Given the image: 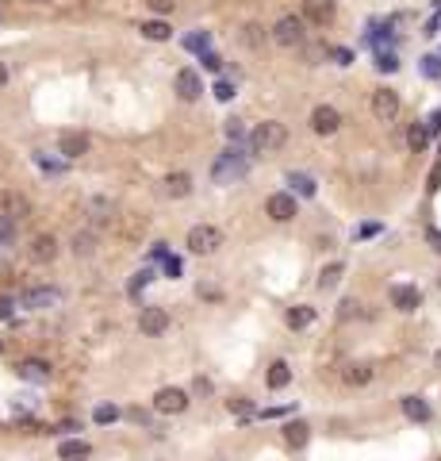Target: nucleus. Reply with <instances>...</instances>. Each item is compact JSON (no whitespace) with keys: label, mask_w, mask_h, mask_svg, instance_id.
Returning <instances> with one entry per match:
<instances>
[{"label":"nucleus","mask_w":441,"mask_h":461,"mask_svg":"<svg viewBox=\"0 0 441 461\" xmlns=\"http://www.w3.org/2000/svg\"><path fill=\"white\" fill-rule=\"evenodd\" d=\"M342 127V112L330 108V104H318L311 112V131L315 135H334V131Z\"/></svg>","instance_id":"nucleus-10"},{"label":"nucleus","mask_w":441,"mask_h":461,"mask_svg":"<svg viewBox=\"0 0 441 461\" xmlns=\"http://www.w3.org/2000/svg\"><path fill=\"white\" fill-rule=\"evenodd\" d=\"M35 166H43L46 173H58V169H65V158H50L43 150H35Z\"/></svg>","instance_id":"nucleus-32"},{"label":"nucleus","mask_w":441,"mask_h":461,"mask_svg":"<svg viewBox=\"0 0 441 461\" xmlns=\"http://www.w3.org/2000/svg\"><path fill=\"white\" fill-rule=\"evenodd\" d=\"M173 89H177V97H181V100H196V97L203 92L200 73H196V70H181V73L173 77Z\"/></svg>","instance_id":"nucleus-13"},{"label":"nucleus","mask_w":441,"mask_h":461,"mask_svg":"<svg viewBox=\"0 0 441 461\" xmlns=\"http://www.w3.org/2000/svg\"><path fill=\"white\" fill-rule=\"evenodd\" d=\"M0 350H4V342H0Z\"/></svg>","instance_id":"nucleus-51"},{"label":"nucleus","mask_w":441,"mask_h":461,"mask_svg":"<svg viewBox=\"0 0 441 461\" xmlns=\"http://www.w3.org/2000/svg\"><path fill=\"white\" fill-rule=\"evenodd\" d=\"M0 273H8V254H4V246H0Z\"/></svg>","instance_id":"nucleus-49"},{"label":"nucleus","mask_w":441,"mask_h":461,"mask_svg":"<svg viewBox=\"0 0 441 461\" xmlns=\"http://www.w3.org/2000/svg\"><path fill=\"white\" fill-rule=\"evenodd\" d=\"M169 327V312L165 308H143V315H138V331L150 335V338H157Z\"/></svg>","instance_id":"nucleus-12"},{"label":"nucleus","mask_w":441,"mask_h":461,"mask_svg":"<svg viewBox=\"0 0 441 461\" xmlns=\"http://www.w3.org/2000/svg\"><path fill=\"white\" fill-rule=\"evenodd\" d=\"M92 250H96V234L81 231L77 239H73V254H81V258H84V254H92Z\"/></svg>","instance_id":"nucleus-33"},{"label":"nucleus","mask_w":441,"mask_h":461,"mask_svg":"<svg viewBox=\"0 0 441 461\" xmlns=\"http://www.w3.org/2000/svg\"><path fill=\"white\" fill-rule=\"evenodd\" d=\"M165 273H169V277H177V273H181V261H177V258H165Z\"/></svg>","instance_id":"nucleus-46"},{"label":"nucleus","mask_w":441,"mask_h":461,"mask_svg":"<svg viewBox=\"0 0 441 461\" xmlns=\"http://www.w3.org/2000/svg\"><path fill=\"white\" fill-rule=\"evenodd\" d=\"M288 327L292 331H303V327H311L315 323V308H307V304H296V308H288Z\"/></svg>","instance_id":"nucleus-21"},{"label":"nucleus","mask_w":441,"mask_h":461,"mask_svg":"<svg viewBox=\"0 0 441 461\" xmlns=\"http://www.w3.org/2000/svg\"><path fill=\"white\" fill-rule=\"evenodd\" d=\"M303 20L299 16H280V20L273 23V43L277 46H284V50H292V46L303 43Z\"/></svg>","instance_id":"nucleus-5"},{"label":"nucleus","mask_w":441,"mask_h":461,"mask_svg":"<svg viewBox=\"0 0 441 461\" xmlns=\"http://www.w3.org/2000/svg\"><path fill=\"white\" fill-rule=\"evenodd\" d=\"M0 212H4V215H12V219H27V215H31V208H27V200H23V196H16V192H8L4 200H0Z\"/></svg>","instance_id":"nucleus-22"},{"label":"nucleus","mask_w":441,"mask_h":461,"mask_svg":"<svg viewBox=\"0 0 441 461\" xmlns=\"http://www.w3.org/2000/svg\"><path fill=\"white\" fill-rule=\"evenodd\" d=\"M143 35H146L150 43H165L169 35H173V27H169L165 20H146L143 23Z\"/></svg>","instance_id":"nucleus-23"},{"label":"nucleus","mask_w":441,"mask_h":461,"mask_svg":"<svg viewBox=\"0 0 441 461\" xmlns=\"http://www.w3.org/2000/svg\"><path fill=\"white\" fill-rule=\"evenodd\" d=\"M269 389H284L288 381H292V369H288V362H273L269 365Z\"/></svg>","instance_id":"nucleus-24"},{"label":"nucleus","mask_w":441,"mask_h":461,"mask_svg":"<svg viewBox=\"0 0 441 461\" xmlns=\"http://www.w3.org/2000/svg\"><path fill=\"white\" fill-rule=\"evenodd\" d=\"M342 273H345V266H342V261H334V266H326V269H323V277H318V285H323V288H334L337 281H342Z\"/></svg>","instance_id":"nucleus-29"},{"label":"nucleus","mask_w":441,"mask_h":461,"mask_svg":"<svg viewBox=\"0 0 441 461\" xmlns=\"http://www.w3.org/2000/svg\"><path fill=\"white\" fill-rule=\"evenodd\" d=\"M200 65H203V70H211V73H219L223 70V58H219V54H211V50H203L200 54Z\"/></svg>","instance_id":"nucleus-39"},{"label":"nucleus","mask_w":441,"mask_h":461,"mask_svg":"<svg viewBox=\"0 0 441 461\" xmlns=\"http://www.w3.org/2000/svg\"><path fill=\"white\" fill-rule=\"evenodd\" d=\"M20 304L31 308V312H54V308L65 304V293L62 288H50V285H39V288H27Z\"/></svg>","instance_id":"nucleus-4"},{"label":"nucleus","mask_w":441,"mask_h":461,"mask_svg":"<svg viewBox=\"0 0 441 461\" xmlns=\"http://www.w3.org/2000/svg\"><path fill=\"white\" fill-rule=\"evenodd\" d=\"M288 143V127L284 124H277V119H265V124H257L250 131V139H246V146H250V154H277L280 146Z\"/></svg>","instance_id":"nucleus-1"},{"label":"nucleus","mask_w":441,"mask_h":461,"mask_svg":"<svg viewBox=\"0 0 441 461\" xmlns=\"http://www.w3.org/2000/svg\"><path fill=\"white\" fill-rule=\"evenodd\" d=\"M27 258H31L35 266H50V261L58 258V239H54V234H39V239H31Z\"/></svg>","instance_id":"nucleus-9"},{"label":"nucleus","mask_w":441,"mask_h":461,"mask_svg":"<svg viewBox=\"0 0 441 461\" xmlns=\"http://www.w3.org/2000/svg\"><path fill=\"white\" fill-rule=\"evenodd\" d=\"M227 408L234 411V416H242V419H250V416H253V408H250V400H246V396H234V400H227Z\"/></svg>","instance_id":"nucleus-36"},{"label":"nucleus","mask_w":441,"mask_h":461,"mask_svg":"<svg viewBox=\"0 0 441 461\" xmlns=\"http://www.w3.org/2000/svg\"><path fill=\"white\" fill-rule=\"evenodd\" d=\"M334 58H337V65H350L353 54H350V50H334Z\"/></svg>","instance_id":"nucleus-47"},{"label":"nucleus","mask_w":441,"mask_h":461,"mask_svg":"<svg viewBox=\"0 0 441 461\" xmlns=\"http://www.w3.org/2000/svg\"><path fill=\"white\" fill-rule=\"evenodd\" d=\"M89 215L96 223H108L111 219V200H89Z\"/></svg>","instance_id":"nucleus-31"},{"label":"nucleus","mask_w":441,"mask_h":461,"mask_svg":"<svg viewBox=\"0 0 441 461\" xmlns=\"http://www.w3.org/2000/svg\"><path fill=\"white\" fill-rule=\"evenodd\" d=\"M399 408H403V416H407L411 423H426L430 419V403L422 400V396H403Z\"/></svg>","instance_id":"nucleus-17"},{"label":"nucleus","mask_w":441,"mask_h":461,"mask_svg":"<svg viewBox=\"0 0 441 461\" xmlns=\"http://www.w3.org/2000/svg\"><path fill=\"white\" fill-rule=\"evenodd\" d=\"M434 365H437V369H441V350H437V354H434Z\"/></svg>","instance_id":"nucleus-50"},{"label":"nucleus","mask_w":441,"mask_h":461,"mask_svg":"<svg viewBox=\"0 0 441 461\" xmlns=\"http://www.w3.org/2000/svg\"><path fill=\"white\" fill-rule=\"evenodd\" d=\"M265 215L273 223H292L296 219V196L292 192H273L265 200Z\"/></svg>","instance_id":"nucleus-6"},{"label":"nucleus","mask_w":441,"mask_h":461,"mask_svg":"<svg viewBox=\"0 0 441 461\" xmlns=\"http://www.w3.org/2000/svg\"><path fill=\"white\" fill-rule=\"evenodd\" d=\"M246 177V154H242L238 146H227L219 154V162L211 166V181L215 185H234V181H242Z\"/></svg>","instance_id":"nucleus-2"},{"label":"nucleus","mask_w":441,"mask_h":461,"mask_svg":"<svg viewBox=\"0 0 441 461\" xmlns=\"http://www.w3.org/2000/svg\"><path fill=\"white\" fill-rule=\"evenodd\" d=\"M89 454H92V446L81 442V438H65L58 446V457H89Z\"/></svg>","instance_id":"nucleus-25"},{"label":"nucleus","mask_w":441,"mask_h":461,"mask_svg":"<svg viewBox=\"0 0 441 461\" xmlns=\"http://www.w3.org/2000/svg\"><path fill=\"white\" fill-rule=\"evenodd\" d=\"M307 438H311V427H307L303 419H292L284 427V442H288V450H303L307 446Z\"/></svg>","instance_id":"nucleus-16"},{"label":"nucleus","mask_w":441,"mask_h":461,"mask_svg":"<svg viewBox=\"0 0 441 461\" xmlns=\"http://www.w3.org/2000/svg\"><path fill=\"white\" fill-rule=\"evenodd\" d=\"M16 315V300L12 296H0V319H12Z\"/></svg>","instance_id":"nucleus-42"},{"label":"nucleus","mask_w":441,"mask_h":461,"mask_svg":"<svg viewBox=\"0 0 441 461\" xmlns=\"http://www.w3.org/2000/svg\"><path fill=\"white\" fill-rule=\"evenodd\" d=\"M208 43H211V35H208V31H192V35H184V50H192V54H203V50H208Z\"/></svg>","instance_id":"nucleus-28"},{"label":"nucleus","mask_w":441,"mask_h":461,"mask_svg":"<svg viewBox=\"0 0 441 461\" xmlns=\"http://www.w3.org/2000/svg\"><path fill=\"white\" fill-rule=\"evenodd\" d=\"M192 192V177L189 173H169L165 177V196H173V200H181V196Z\"/></svg>","instance_id":"nucleus-20"},{"label":"nucleus","mask_w":441,"mask_h":461,"mask_svg":"<svg viewBox=\"0 0 441 461\" xmlns=\"http://www.w3.org/2000/svg\"><path fill=\"white\" fill-rule=\"evenodd\" d=\"M184 242H189L192 254H200V258H203V254H215L223 246V231L211 227V223H196V227H189V239H184Z\"/></svg>","instance_id":"nucleus-3"},{"label":"nucleus","mask_w":441,"mask_h":461,"mask_svg":"<svg viewBox=\"0 0 441 461\" xmlns=\"http://www.w3.org/2000/svg\"><path fill=\"white\" fill-rule=\"evenodd\" d=\"M426 143H430V131H426V124H415L407 131V146L415 150V154H422L426 150Z\"/></svg>","instance_id":"nucleus-26"},{"label":"nucleus","mask_w":441,"mask_h":461,"mask_svg":"<svg viewBox=\"0 0 441 461\" xmlns=\"http://www.w3.org/2000/svg\"><path fill=\"white\" fill-rule=\"evenodd\" d=\"M376 65H380V70H384V73H391V70H396V65H399V62H396V58H391V54H380V62H376Z\"/></svg>","instance_id":"nucleus-45"},{"label":"nucleus","mask_w":441,"mask_h":461,"mask_svg":"<svg viewBox=\"0 0 441 461\" xmlns=\"http://www.w3.org/2000/svg\"><path fill=\"white\" fill-rule=\"evenodd\" d=\"M372 116H376L380 124H391V119L399 116V92H391V89L372 92Z\"/></svg>","instance_id":"nucleus-7"},{"label":"nucleus","mask_w":441,"mask_h":461,"mask_svg":"<svg viewBox=\"0 0 441 461\" xmlns=\"http://www.w3.org/2000/svg\"><path fill=\"white\" fill-rule=\"evenodd\" d=\"M242 43H246V46H261V43H265V31H261L257 23H246V27H242Z\"/></svg>","instance_id":"nucleus-35"},{"label":"nucleus","mask_w":441,"mask_h":461,"mask_svg":"<svg viewBox=\"0 0 441 461\" xmlns=\"http://www.w3.org/2000/svg\"><path fill=\"white\" fill-rule=\"evenodd\" d=\"M372 373H376V369H372L369 362H353V365H345L342 381H345V384H353V389H361V384H369V381H372Z\"/></svg>","instance_id":"nucleus-18"},{"label":"nucleus","mask_w":441,"mask_h":461,"mask_svg":"<svg viewBox=\"0 0 441 461\" xmlns=\"http://www.w3.org/2000/svg\"><path fill=\"white\" fill-rule=\"evenodd\" d=\"M288 185H292V189L299 192V196H315V177H307V173H288Z\"/></svg>","instance_id":"nucleus-27"},{"label":"nucleus","mask_w":441,"mask_h":461,"mask_svg":"<svg viewBox=\"0 0 441 461\" xmlns=\"http://www.w3.org/2000/svg\"><path fill=\"white\" fill-rule=\"evenodd\" d=\"M89 146H92V139L84 135V131H65V135L58 139L62 158H84V154H89Z\"/></svg>","instance_id":"nucleus-11"},{"label":"nucleus","mask_w":441,"mask_h":461,"mask_svg":"<svg viewBox=\"0 0 441 461\" xmlns=\"http://www.w3.org/2000/svg\"><path fill=\"white\" fill-rule=\"evenodd\" d=\"M154 408L165 411V416H181V411L189 408V392H184V389H157Z\"/></svg>","instance_id":"nucleus-8"},{"label":"nucleus","mask_w":441,"mask_h":461,"mask_svg":"<svg viewBox=\"0 0 441 461\" xmlns=\"http://www.w3.org/2000/svg\"><path fill=\"white\" fill-rule=\"evenodd\" d=\"M92 419H96V423H116V419H119V408H111V403H100Z\"/></svg>","instance_id":"nucleus-38"},{"label":"nucleus","mask_w":441,"mask_h":461,"mask_svg":"<svg viewBox=\"0 0 441 461\" xmlns=\"http://www.w3.org/2000/svg\"><path fill=\"white\" fill-rule=\"evenodd\" d=\"M426 242H430V250H434V254H441V231L430 227V231H426Z\"/></svg>","instance_id":"nucleus-44"},{"label":"nucleus","mask_w":441,"mask_h":461,"mask_svg":"<svg viewBox=\"0 0 441 461\" xmlns=\"http://www.w3.org/2000/svg\"><path fill=\"white\" fill-rule=\"evenodd\" d=\"M303 12H307V20H311V23H330L334 20V4H330V0H307Z\"/></svg>","instance_id":"nucleus-19"},{"label":"nucleus","mask_w":441,"mask_h":461,"mask_svg":"<svg viewBox=\"0 0 441 461\" xmlns=\"http://www.w3.org/2000/svg\"><path fill=\"white\" fill-rule=\"evenodd\" d=\"M4 85H8V65L0 62V89H4Z\"/></svg>","instance_id":"nucleus-48"},{"label":"nucleus","mask_w":441,"mask_h":461,"mask_svg":"<svg viewBox=\"0 0 441 461\" xmlns=\"http://www.w3.org/2000/svg\"><path fill=\"white\" fill-rule=\"evenodd\" d=\"M211 92H215V100H230V97H234V85H230V81H215Z\"/></svg>","instance_id":"nucleus-40"},{"label":"nucleus","mask_w":441,"mask_h":461,"mask_svg":"<svg viewBox=\"0 0 441 461\" xmlns=\"http://www.w3.org/2000/svg\"><path fill=\"white\" fill-rule=\"evenodd\" d=\"M146 4L154 8V12H162V16H169V12H173V8H177V0H146Z\"/></svg>","instance_id":"nucleus-41"},{"label":"nucleus","mask_w":441,"mask_h":461,"mask_svg":"<svg viewBox=\"0 0 441 461\" xmlns=\"http://www.w3.org/2000/svg\"><path fill=\"white\" fill-rule=\"evenodd\" d=\"M227 135L238 143V139H246V131H242V119H227Z\"/></svg>","instance_id":"nucleus-43"},{"label":"nucleus","mask_w":441,"mask_h":461,"mask_svg":"<svg viewBox=\"0 0 441 461\" xmlns=\"http://www.w3.org/2000/svg\"><path fill=\"white\" fill-rule=\"evenodd\" d=\"M391 304H396L399 312H415V308L422 304V293L415 285H396L391 288Z\"/></svg>","instance_id":"nucleus-14"},{"label":"nucleus","mask_w":441,"mask_h":461,"mask_svg":"<svg viewBox=\"0 0 441 461\" xmlns=\"http://www.w3.org/2000/svg\"><path fill=\"white\" fill-rule=\"evenodd\" d=\"M150 281H154V269H143L135 281H130V288H127V293H130V296H138V293H143V288L150 285Z\"/></svg>","instance_id":"nucleus-37"},{"label":"nucleus","mask_w":441,"mask_h":461,"mask_svg":"<svg viewBox=\"0 0 441 461\" xmlns=\"http://www.w3.org/2000/svg\"><path fill=\"white\" fill-rule=\"evenodd\" d=\"M20 377L35 381V384H46V381H50V365L39 362V357H27V362H20Z\"/></svg>","instance_id":"nucleus-15"},{"label":"nucleus","mask_w":441,"mask_h":461,"mask_svg":"<svg viewBox=\"0 0 441 461\" xmlns=\"http://www.w3.org/2000/svg\"><path fill=\"white\" fill-rule=\"evenodd\" d=\"M361 315V300H342V304H337V319H342V323H350V319H357Z\"/></svg>","instance_id":"nucleus-30"},{"label":"nucleus","mask_w":441,"mask_h":461,"mask_svg":"<svg viewBox=\"0 0 441 461\" xmlns=\"http://www.w3.org/2000/svg\"><path fill=\"white\" fill-rule=\"evenodd\" d=\"M12 239H16V219H12V215H4V212H0V246H8Z\"/></svg>","instance_id":"nucleus-34"}]
</instances>
